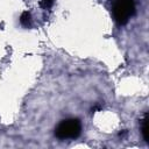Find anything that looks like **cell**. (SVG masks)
<instances>
[{"instance_id":"5b68a950","label":"cell","mask_w":149,"mask_h":149,"mask_svg":"<svg viewBox=\"0 0 149 149\" xmlns=\"http://www.w3.org/2000/svg\"><path fill=\"white\" fill-rule=\"evenodd\" d=\"M52 3H54V0H41V5L45 9H49L52 6Z\"/></svg>"},{"instance_id":"6da1fadb","label":"cell","mask_w":149,"mask_h":149,"mask_svg":"<svg viewBox=\"0 0 149 149\" xmlns=\"http://www.w3.org/2000/svg\"><path fill=\"white\" fill-rule=\"evenodd\" d=\"M81 133V123L78 119L62 120L55 128V135L59 140H74Z\"/></svg>"},{"instance_id":"3957f363","label":"cell","mask_w":149,"mask_h":149,"mask_svg":"<svg viewBox=\"0 0 149 149\" xmlns=\"http://www.w3.org/2000/svg\"><path fill=\"white\" fill-rule=\"evenodd\" d=\"M141 132H142V136H143L144 141L147 143H149V116H148V113H146L142 119Z\"/></svg>"},{"instance_id":"7a4b0ae2","label":"cell","mask_w":149,"mask_h":149,"mask_svg":"<svg viewBox=\"0 0 149 149\" xmlns=\"http://www.w3.org/2000/svg\"><path fill=\"white\" fill-rule=\"evenodd\" d=\"M112 12L116 23L123 26L135 14V0H114Z\"/></svg>"},{"instance_id":"277c9868","label":"cell","mask_w":149,"mask_h":149,"mask_svg":"<svg viewBox=\"0 0 149 149\" xmlns=\"http://www.w3.org/2000/svg\"><path fill=\"white\" fill-rule=\"evenodd\" d=\"M20 23L23 27H26V28H28V27L31 26V15H30L29 12L26 10V12H23L21 14V16H20Z\"/></svg>"}]
</instances>
